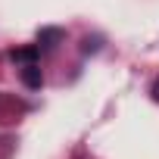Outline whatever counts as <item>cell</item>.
Here are the masks:
<instances>
[{
  "mask_svg": "<svg viewBox=\"0 0 159 159\" xmlns=\"http://www.w3.org/2000/svg\"><path fill=\"white\" fill-rule=\"evenodd\" d=\"M59 41H62V31L59 28H41V34H38V47H44V50L56 47Z\"/></svg>",
  "mask_w": 159,
  "mask_h": 159,
  "instance_id": "2",
  "label": "cell"
},
{
  "mask_svg": "<svg viewBox=\"0 0 159 159\" xmlns=\"http://www.w3.org/2000/svg\"><path fill=\"white\" fill-rule=\"evenodd\" d=\"M22 81H25L28 88H41V84H44V75H41L38 62H31V66H25V69H22Z\"/></svg>",
  "mask_w": 159,
  "mask_h": 159,
  "instance_id": "3",
  "label": "cell"
},
{
  "mask_svg": "<svg viewBox=\"0 0 159 159\" xmlns=\"http://www.w3.org/2000/svg\"><path fill=\"white\" fill-rule=\"evenodd\" d=\"M153 97L159 100V78H156V84H153Z\"/></svg>",
  "mask_w": 159,
  "mask_h": 159,
  "instance_id": "5",
  "label": "cell"
},
{
  "mask_svg": "<svg viewBox=\"0 0 159 159\" xmlns=\"http://www.w3.org/2000/svg\"><path fill=\"white\" fill-rule=\"evenodd\" d=\"M97 44H100V41H91V38H88V41H84V53H91V50H97Z\"/></svg>",
  "mask_w": 159,
  "mask_h": 159,
  "instance_id": "4",
  "label": "cell"
},
{
  "mask_svg": "<svg viewBox=\"0 0 159 159\" xmlns=\"http://www.w3.org/2000/svg\"><path fill=\"white\" fill-rule=\"evenodd\" d=\"M38 56H41V47H38V44H28V47L13 50V59H16V62H25V66L38 62Z\"/></svg>",
  "mask_w": 159,
  "mask_h": 159,
  "instance_id": "1",
  "label": "cell"
}]
</instances>
